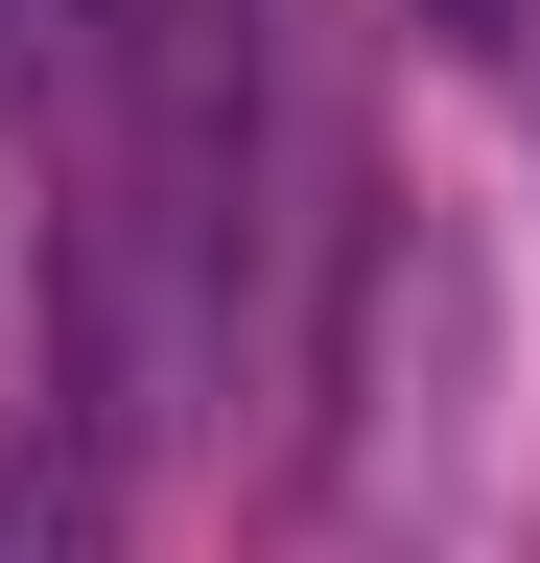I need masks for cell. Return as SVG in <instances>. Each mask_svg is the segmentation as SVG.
Segmentation results:
<instances>
[{
	"instance_id": "6da1fadb",
	"label": "cell",
	"mask_w": 540,
	"mask_h": 563,
	"mask_svg": "<svg viewBox=\"0 0 540 563\" xmlns=\"http://www.w3.org/2000/svg\"><path fill=\"white\" fill-rule=\"evenodd\" d=\"M0 563H95V399H0Z\"/></svg>"
},
{
	"instance_id": "7a4b0ae2",
	"label": "cell",
	"mask_w": 540,
	"mask_h": 563,
	"mask_svg": "<svg viewBox=\"0 0 540 563\" xmlns=\"http://www.w3.org/2000/svg\"><path fill=\"white\" fill-rule=\"evenodd\" d=\"M447 47H517V0H447Z\"/></svg>"
}]
</instances>
